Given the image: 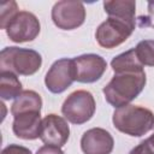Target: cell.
I'll use <instances>...</instances> for the list:
<instances>
[{
	"label": "cell",
	"mask_w": 154,
	"mask_h": 154,
	"mask_svg": "<svg viewBox=\"0 0 154 154\" xmlns=\"http://www.w3.org/2000/svg\"><path fill=\"white\" fill-rule=\"evenodd\" d=\"M146 83L147 77L144 70L119 72L114 73L112 79L103 87L102 93L111 106L119 108L136 99L144 89Z\"/></svg>",
	"instance_id": "6da1fadb"
},
{
	"label": "cell",
	"mask_w": 154,
	"mask_h": 154,
	"mask_svg": "<svg viewBox=\"0 0 154 154\" xmlns=\"http://www.w3.org/2000/svg\"><path fill=\"white\" fill-rule=\"evenodd\" d=\"M112 122L118 131L141 137L154 128V113L143 106L129 103L114 109Z\"/></svg>",
	"instance_id": "7a4b0ae2"
},
{
	"label": "cell",
	"mask_w": 154,
	"mask_h": 154,
	"mask_svg": "<svg viewBox=\"0 0 154 154\" xmlns=\"http://www.w3.org/2000/svg\"><path fill=\"white\" fill-rule=\"evenodd\" d=\"M42 65V57L30 48L5 47L0 53V72L8 71L17 76H31Z\"/></svg>",
	"instance_id": "3957f363"
},
{
	"label": "cell",
	"mask_w": 154,
	"mask_h": 154,
	"mask_svg": "<svg viewBox=\"0 0 154 154\" xmlns=\"http://www.w3.org/2000/svg\"><path fill=\"white\" fill-rule=\"evenodd\" d=\"M96 109V103L93 94L88 90H75L64 101L61 113L67 122L81 125L89 122Z\"/></svg>",
	"instance_id": "277c9868"
},
{
	"label": "cell",
	"mask_w": 154,
	"mask_h": 154,
	"mask_svg": "<svg viewBox=\"0 0 154 154\" xmlns=\"http://www.w3.org/2000/svg\"><path fill=\"white\" fill-rule=\"evenodd\" d=\"M135 26V22H128L124 19L108 17L97 26L95 31L96 42L101 47L107 49L116 48L131 36Z\"/></svg>",
	"instance_id": "5b68a950"
},
{
	"label": "cell",
	"mask_w": 154,
	"mask_h": 154,
	"mask_svg": "<svg viewBox=\"0 0 154 154\" xmlns=\"http://www.w3.org/2000/svg\"><path fill=\"white\" fill-rule=\"evenodd\" d=\"M6 35L12 42L24 43L34 41L41 30L37 17L29 11H19L6 25Z\"/></svg>",
	"instance_id": "8992f818"
},
{
	"label": "cell",
	"mask_w": 154,
	"mask_h": 154,
	"mask_svg": "<svg viewBox=\"0 0 154 154\" xmlns=\"http://www.w3.org/2000/svg\"><path fill=\"white\" fill-rule=\"evenodd\" d=\"M51 16L54 25L59 29L73 30L84 23L85 8L79 1L61 0L54 4Z\"/></svg>",
	"instance_id": "52a82bcc"
},
{
	"label": "cell",
	"mask_w": 154,
	"mask_h": 154,
	"mask_svg": "<svg viewBox=\"0 0 154 154\" xmlns=\"http://www.w3.org/2000/svg\"><path fill=\"white\" fill-rule=\"evenodd\" d=\"M75 81L79 83H94L99 81L107 69L106 60L97 54L88 53L72 59Z\"/></svg>",
	"instance_id": "ba28073f"
},
{
	"label": "cell",
	"mask_w": 154,
	"mask_h": 154,
	"mask_svg": "<svg viewBox=\"0 0 154 154\" xmlns=\"http://www.w3.org/2000/svg\"><path fill=\"white\" fill-rule=\"evenodd\" d=\"M75 82L72 59L61 58L54 61L45 76L46 88L53 94L65 91Z\"/></svg>",
	"instance_id": "9c48e42d"
},
{
	"label": "cell",
	"mask_w": 154,
	"mask_h": 154,
	"mask_svg": "<svg viewBox=\"0 0 154 154\" xmlns=\"http://www.w3.org/2000/svg\"><path fill=\"white\" fill-rule=\"evenodd\" d=\"M70 137V126L67 122L54 113L47 114L42 119L41 130H40V140L45 144L63 147L66 144Z\"/></svg>",
	"instance_id": "30bf717a"
},
{
	"label": "cell",
	"mask_w": 154,
	"mask_h": 154,
	"mask_svg": "<svg viewBox=\"0 0 154 154\" xmlns=\"http://www.w3.org/2000/svg\"><path fill=\"white\" fill-rule=\"evenodd\" d=\"M113 147L112 135L102 128L89 129L81 138V149L84 154H111Z\"/></svg>",
	"instance_id": "8fae6325"
},
{
	"label": "cell",
	"mask_w": 154,
	"mask_h": 154,
	"mask_svg": "<svg viewBox=\"0 0 154 154\" xmlns=\"http://www.w3.org/2000/svg\"><path fill=\"white\" fill-rule=\"evenodd\" d=\"M41 124V112H26L14 117L12 131L18 138L36 140L40 137Z\"/></svg>",
	"instance_id": "7c38bea8"
},
{
	"label": "cell",
	"mask_w": 154,
	"mask_h": 154,
	"mask_svg": "<svg viewBox=\"0 0 154 154\" xmlns=\"http://www.w3.org/2000/svg\"><path fill=\"white\" fill-rule=\"evenodd\" d=\"M42 99L38 93L34 90H23L13 101L11 113L14 117L26 112H41Z\"/></svg>",
	"instance_id": "4fadbf2b"
},
{
	"label": "cell",
	"mask_w": 154,
	"mask_h": 154,
	"mask_svg": "<svg viewBox=\"0 0 154 154\" xmlns=\"http://www.w3.org/2000/svg\"><path fill=\"white\" fill-rule=\"evenodd\" d=\"M103 10L108 17L124 19L128 22H135L136 2L132 0H112L103 1Z\"/></svg>",
	"instance_id": "5bb4252c"
},
{
	"label": "cell",
	"mask_w": 154,
	"mask_h": 154,
	"mask_svg": "<svg viewBox=\"0 0 154 154\" xmlns=\"http://www.w3.org/2000/svg\"><path fill=\"white\" fill-rule=\"evenodd\" d=\"M111 67L114 73L119 72H131V71H143V65L140 63L135 49H129L114 57L111 61Z\"/></svg>",
	"instance_id": "9a60e30c"
},
{
	"label": "cell",
	"mask_w": 154,
	"mask_h": 154,
	"mask_svg": "<svg viewBox=\"0 0 154 154\" xmlns=\"http://www.w3.org/2000/svg\"><path fill=\"white\" fill-rule=\"evenodd\" d=\"M22 91V83L16 73L8 71L0 72V96L2 100L16 99Z\"/></svg>",
	"instance_id": "2e32d148"
},
{
	"label": "cell",
	"mask_w": 154,
	"mask_h": 154,
	"mask_svg": "<svg viewBox=\"0 0 154 154\" xmlns=\"http://www.w3.org/2000/svg\"><path fill=\"white\" fill-rule=\"evenodd\" d=\"M134 49L143 66H154V40H142Z\"/></svg>",
	"instance_id": "e0dca14e"
},
{
	"label": "cell",
	"mask_w": 154,
	"mask_h": 154,
	"mask_svg": "<svg viewBox=\"0 0 154 154\" xmlns=\"http://www.w3.org/2000/svg\"><path fill=\"white\" fill-rule=\"evenodd\" d=\"M18 5L16 1H2L0 4V28L5 29L10 20L18 13Z\"/></svg>",
	"instance_id": "ac0fdd59"
},
{
	"label": "cell",
	"mask_w": 154,
	"mask_h": 154,
	"mask_svg": "<svg viewBox=\"0 0 154 154\" xmlns=\"http://www.w3.org/2000/svg\"><path fill=\"white\" fill-rule=\"evenodd\" d=\"M138 25L141 28H153L154 29V1L147 4V14L138 17Z\"/></svg>",
	"instance_id": "d6986e66"
},
{
	"label": "cell",
	"mask_w": 154,
	"mask_h": 154,
	"mask_svg": "<svg viewBox=\"0 0 154 154\" xmlns=\"http://www.w3.org/2000/svg\"><path fill=\"white\" fill-rule=\"evenodd\" d=\"M129 154H154V143L148 137L134 147Z\"/></svg>",
	"instance_id": "ffe728a7"
},
{
	"label": "cell",
	"mask_w": 154,
	"mask_h": 154,
	"mask_svg": "<svg viewBox=\"0 0 154 154\" xmlns=\"http://www.w3.org/2000/svg\"><path fill=\"white\" fill-rule=\"evenodd\" d=\"M1 154H31V150L24 146L12 143V144L6 146L1 150Z\"/></svg>",
	"instance_id": "44dd1931"
},
{
	"label": "cell",
	"mask_w": 154,
	"mask_h": 154,
	"mask_svg": "<svg viewBox=\"0 0 154 154\" xmlns=\"http://www.w3.org/2000/svg\"><path fill=\"white\" fill-rule=\"evenodd\" d=\"M36 154H64L63 149L57 146H51V144H45L41 148L37 149Z\"/></svg>",
	"instance_id": "7402d4cb"
}]
</instances>
